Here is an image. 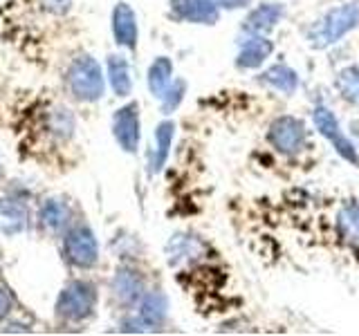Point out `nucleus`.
Returning a JSON list of instances; mask_svg holds the SVG:
<instances>
[{"instance_id":"1","label":"nucleus","mask_w":359,"mask_h":336,"mask_svg":"<svg viewBox=\"0 0 359 336\" xmlns=\"http://www.w3.org/2000/svg\"><path fill=\"white\" fill-rule=\"evenodd\" d=\"M359 27V3H341L328 9L317 18L306 31V41L312 50H328L330 45L339 43L353 29Z\"/></svg>"},{"instance_id":"2","label":"nucleus","mask_w":359,"mask_h":336,"mask_svg":"<svg viewBox=\"0 0 359 336\" xmlns=\"http://www.w3.org/2000/svg\"><path fill=\"white\" fill-rule=\"evenodd\" d=\"M67 85H70V92L74 94V99L86 101V104L99 101L106 92L104 72H101L99 63L88 54L72 61L70 70H67Z\"/></svg>"},{"instance_id":"3","label":"nucleus","mask_w":359,"mask_h":336,"mask_svg":"<svg viewBox=\"0 0 359 336\" xmlns=\"http://www.w3.org/2000/svg\"><path fill=\"white\" fill-rule=\"evenodd\" d=\"M97 307V287L90 280H72L67 285L59 300H56V314L63 321L79 323L93 316Z\"/></svg>"},{"instance_id":"4","label":"nucleus","mask_w":359,"mask_h":336,"mask_svg":"<svg viewBox=\"0 0 359 336\" xmlns=\"http://www.w3.org/2000/svg\"><path fill=\"white\" fill-rule=\"evenodd\" d=\"M312 121L314 128L319 130L321 137L328 141L334 153L341 157L344 162H348L351 166H359V150L357 146L346 137V132L341 130V123L337 119V115L325 106H317L312 112Z\"/></svg>"},{"instance_id":"5","label":"nucleus","mask_w":359,"mask_h":336,"mask_svg":"<svg viewBox=\"0 0 359 336\" xmlns=\"http://www.w3.org/2000/svg\"><path fill=\"white\" fill-rule=\"evenodd\" d=\"M306 139H308L306 123L299 117L283 115L269 123L267 141L280 155H287V157L299 155L303 150V146H306Z\"/></svg>"},{"instance_id":"6","label":"nucleus","mask_w":359,"mask_h":336,"mask_svg":"<svg viewBox=\"0 0 359 336\" xmlns=\"http://www.w3.org/2000/svg\"><path fill=\"white\" fill-rule=\"evenodd\" d=\"M63 246H65V258L74 267L90 269L99 260V244L95 238V231L86 227V224H79V227L67 231Z\"/></svg>"},{"instance_id":"7","label":"nucleus","mask_w":359,"mask_h":336,"mask_svg":"<svg viewBox=\"0 0 359 336\" xmlns=\"http://www.w3.org/2000/svg\"><path fill=\"white\" fill-rule=\"evenodd\" d=\"M112 134H115V139L123 153L130 155L137 153L142 132H140V106L135 101L115 112V117H112Z\"/></svg>"},{"instance_id":"8","label":"nucleus","mask_w":359,"mask_h":336,"mask_svg":"<svg viewBox=\"0 0 359 336\" xmlns=\"http://www.w3.org/2000/svg\"><path fill=\"white\" fill-rule=\"evenodd\" d=\"M171 11L177 20L194 25H216L220 18L216 0H171Z\"/></svg>"},{"instance_id":"9","label":"nucleus","mask_w":359,"mask_h":336,"mask_svg":"<svg viewBox=\"0 0 359 336\" xmlns=\"http://www.w3.org/2000/svg\"><path fill=\"white\" fill-rule=\"evenodd\" d=\"M274 52V43L265 34H245L241 41V52L236 56V67L241 70H256L261 67Z\"/></svg>"},{"instance_id":"10","label":"nucleus","mask_w":359,"mask_h":336,"mask_svg":"<svg viewBox=\"0 0 359 336\" xmlns=\"http://www.w3.org/2000/svg\"><path fill=\"white\" fill-rule=\"evenodd\" d=\"M112 36H115L117 45H121V48L137 50V18H135L133 7L126 3H117L115 9H112Z\"/></svg>"},{"instance_id":"11","label":"nucleus","mask_w":359,"mask_h":336,"mask_svg":"<svg viewBox=\"0 0 359 336\" xmlns=\"http://www.w3.org/2000/svg\"><path fill=\"white\" fill-rule=\"evenodd\" d=\"M285 16L283 3H261L247 14L243 22L245 34H269Z\"/></svg>"},{"instance_id":"12","label":"nucleus","mask_w":359,"mask_h":336,"mask_svg":"<svg viewBox=\"0 0 359 336\" xmlns=\"http://www.w3.org/2000/svg\"><path fill=\"white\" fill-rule=\"evenodd\" d=\"M112 294L123 307L140 305L142 296L146 294L144 278L135 269H119L115 280H112Z\"/></svg>"},{"instance_id":"13","label":"nucleus","mask_w":359,"mask_h":336,"mask_svg":"<svg viewBox=\"0 0 359 336\" xmlns=\"http://www.w3.org/2000/svg\"><path fill=\"white\" fill-rule=\"evenodd\" d=\"M168 314V300L162 291H146L140 300V321L144 323V328H162Z\"/></svg>"},{"instance_id":"14","label":"nucleus","mask_w":359,"mask_h":336,"mask_svg":"<svg viewBox=\"0 0 359 336\" xmlns=\"http://www.w3.org/2000/svg\"><path fill=\"white\" fill-rule=\"evenodd\" d=\"M72 220V211L70 206L65 204V202L56 200V197H50L43 202L41 206V222L43 227L52 231V233H61L63 229H67V224Z\"/></svg>"},{"instance_id":"15","label":"nucleus","mask_w":359,"mask_h":336,"mask_svg":"<svg viewBox=\"0 0 359 336\" xmlns=\"http://www.w3.org/2000/svg\"><path fill=\"white\" fill-rule=\"evenodd\" d=\"M261 81L267 83L269 88L278 90V92H283L285 97H292L299 90V74L285 63H276L269 70H265Z\"/></svg>"},{"instance_id":"16","label":"nucleus","mask_w":359,"mask_h":336,"mask_svg":"<svg viewBox=\"0 0 359 336\" xmlns=\"http://www.w3.org/2000/svg\"><path fill=\"white\" fill-rule=\"evenodd\" d=\"M337 231H339V238L351 249L359 251V202H348L339 211V216H337Z\"/></svg>"},{"instance_id":"17","label":"nucleus","mask_w":359,"mask_h":336,"mask_svg":"<svg viewBox=\"0 0 359 336\" xmlns=\"http://www.w3.org/2000/svg\"><path fill=\"white\" fill-rule=\"evenodd\" d=\"M108 81L112 92L117 97H128L133 90V78H130V67L128 61L121 54H110L108 56Z\"/></svg>"},{"instance_id":"18","label":"nucleus","mask_w":359,"mask_h":336,"mask_svg":"<svg viewBox=\"0 0 359 336\" xmlns=\"http://www.w3.org/2000/svg\"><path fill=\"white\" fill-rule=\"evenodd\" d=\"M171 76H173L171 59H168V56H157L149 67V74H146V83H149L151 94L160 99L166 92V88L173 83Z\"/></svg>"},{"instance_id":"19","label":"nucleus","mask_w":359,"mask_h":336,"mask_svg":"<svg viewBox=\"0 0 359 336\" xmlns=\"http://www.w3.org/2000/svg\"><path fill=\"white\" fill-rule=\"evenodd\" d=\"M173 132H175V123L173 121H162L155 130V157H153V173H160L164 164L168 150H171V141H173Z\"/></svg>"},{"instance_id":"20","label":"nucleus","mask_w":359,"mask_h":336,"mask_svg":"<svg viewBox=\"0 0 359 336\" xmlns=\"http://www.w3.org/2000/svg\"><path fill=\"white\" fill-rule=\"evenodd\" d=\"M337 90L344 101L359 108V65H348L337 74Z\"/></svg>"},{"instance_id":"21","label":"nucleus","mask_w":359,"mask_h":336,"mask_svg":"<svg viewBox=\"0 0 359 336\" xmlns=\"http://www.w3.org/2000/svg\"><path fill=\"white\" fill-rule=\"evenodd\" d=\"M184 94H187V83L182 81V78H177V81H173L171 85H168L166 92L160 97L164 115H173V112L180 108V104L184 101Z\"/></svg>"},{"instance_id":"22","label":"nucleus","mask_w":359,"mask_h":336,"mask_svg":"<svg viewBox=\"0 0 359 336\" xmlns=\"http://www.w3.org/2000/svg\"><path fill=\"white\" fill-rule=\"evenodd\" d=\"M43 5L48 7L54 14H65L67 9H70V0H43Z\"/></svg>"},{"instance_id":"23","label":"nucleus","mask_w":359,"mask_h":336,"mask_svg":"<svg viewBox=\"0 0 359 336\" xmlns=\"http://www.w3.org/2000/svg\"><path fill=\"white\" fill-rule=\"evenodd\" d=\"M9 312H11V298H9L7 291L0 287V321H3Z\"/></svg>"},{"instance_id":"24","label":"nucleus","mask_w":359,"mask_h":336,"mask_svg":"<svg viewBox=\"0 0 359 336\" xmlns=\"http://www.w3.org/2000/svg\"><path fill=\"white\" fill-rule=\"evenodd\" d=\"M220 9H238V7H245L250 5V0H216Z\"/></svg>"}]
</instances>
